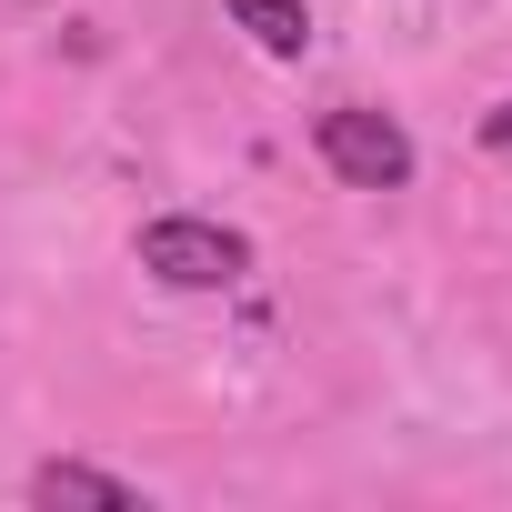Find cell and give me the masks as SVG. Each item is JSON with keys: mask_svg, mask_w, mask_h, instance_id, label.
<instances>
[{"mask_svg": "<svg viewBox=\"0 0 512 512\" xmlns=\"http://www.w3.org/2000/svg\"><path fill=\"white\" fill-rule=\"evenodd\" d=\"M231 21L262 41L272 61H302L312 51V11H302V0H231Z\"/></svg>", "mask_w": 512, "mask_h": 512, "instance_id": "4", "label": "cell"}, {"mask_svg": "<svg viewBox=\"0 0 512 512\" xmlns=\"http://www.w3.org/2000/svg\"><path fill=\"white\" fill-rule=\"evenodd\" d=\"M31 502H81V512H141V482H121V472H91V462H41V472H31Z\"/></svg>", "mask_w": 512, "mask_h": 512, "instance_id": "3", "label": "cell"}, {"mask_svg": "<svg viewBox=\"0 0 512 512\" xmlns=\"http://www.w3.org/2000/svg\"><path fill=\"white\" fill-rule=\"evenodd\" d=\"M312 151H322V171L352 181V191H402V181H412V131H402L392 111H362V101L322 111V121H312Z\"/></svg>", "mask_w": 512, "mask_h": 512, "instance_id": "2", "label": "cell"}, {"mask_svg": "<svg viewBox=\"0 0 512 512\" xmlns=\"http://www.w3.org/2000/svg\"><path fill=\"white\" fill-rule=\"evenodd\" d=\"M482 141H492V151H512V101H502V111H482Z\"/></svg>", "mask_w": 512, "mask_h": 512, "instance_id": "5", "label": "cell"}, {"mask_svg": "<svg viewBox=\"0 0 512 512\" xmlns=\"http://www.w3.org/2000/svg\"><path fill=\"white\" fill-rule=\"evenodd\" d=\"M141 272L171 282V292H231L251 272V241L231 221H201V211H161L141 221Z\"/></svg>", "mask_w": 512, "mask_h": 512, "instance_id": "1", "label": "cell"}]
</instances>
